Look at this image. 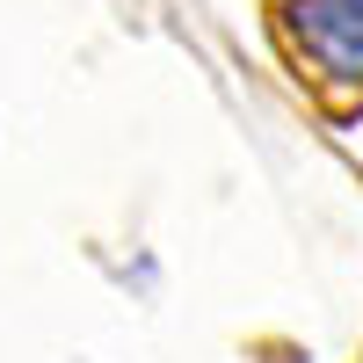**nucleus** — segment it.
I'll return each mask as SVG.
<instances>
[{
	"instance_id": "f257e3e1",
	"label": "nucleus",
	"mask_w": 363,
	"mask_h": 363,
	"mask_svg": "<svg viewBox=\"0 0 363 363\" xmlns=\"http://www.w3.org/2000/svg\"><path fill=\"white\" fill-rule=\"evenodd\" d=\"M284 51L327 95H363V0H284Z\"/></svg>"
}]
</instances>
